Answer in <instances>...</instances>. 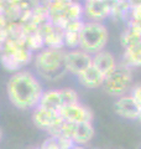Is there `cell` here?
<instances>
[{
	"label": "cell",
	"mask_w": 141,
	"mask_h": 149,
	"mask_svg": "<svg viewBox=\"0 0 141 149\" xmlns=\"http://www.w3.org/2000/svg\"><path fill=\"white\" fill-rule=\"evenodd\" d=\"M84 1H91V0H84Z\"/></svg>",
	"instance_id": "cell-28"
},
{
	"label": "cell",
	"mask_w": 141,
	"mask_h": 149,
	"mask_svg": "<svg viewBox=\"0 0 141 149\" xmlns=\"http://www.w3.org/2000/svg\"><path fill=\"white\" fill-rule=\"evenodd\" d=\"M138 120L141 123V107H140V112H139V117H138Z\"/></svg>",
	"instance_id": "cell-25"
},
{
	"label": "cell",
	"mask_w": 141,
	"mask_h": 149,
	"mask_svg": "<svg viewBox=\"0 0 141 149\" xmlns=\"http://www.w3.org/2000/svg\"><path fill=\"white\" fill-rule=\"evenodd\" d=\"M108 42L109 30L104 22L84 21V25L79 32V49L93 56L105 50Z\"/></svg>",
	"instance_id": "cell-3"
},
{
	"label": "cell",
	"mask_w": 141,
	"mask_h": 149,
	"mask_svg": "<svg viewBox=\"0 0 141 149\" xmlns=\"http://www.w3.org/2000/svg\"><path fill=\"white\" fill-rule=\"evenodd\" d=\"M110 17L109 0H91L83 3V19L86 21L104 22Z\"/></svg>",
	"instance_id": "cell-8"
},
{
	"label": "cell",
	"mask_w": 141,
	"mask_h": 149,
	"mask_svg": "<svg viewBox=\"0 0 141 149\" xmlns=\"http://www.w3.org/2000/svg\"><path fill=\"white\" fill-rule=\"evenodd\" d=\"M118 63H119V61L116 60L115 56L110 51H106V50H103L100 52L92 56V65L95 68L99 70L104 76H108L109 73L114 71L118 66Z\"/></svg>",
	"instance_id": "cell-12"
},
{
	"label": "cell",
	"mask_w": 141,
	"mask_h": 149,
	"mask_svg": "<svg viewBox=\"0 0 141 149\" xmlns=\"http://www.w3.org/2000/svg\"><path fill=\"white\" fill-rule=\"evenodd\" d=\"M32 149H41V147L40 148H32Z\"/></svg>",
	"instance_id": "cell-27"
},
{
	"label": "cell",
	"mask_w": 141,
	"mask_h": 149,
	"mask_svg": "<svg viewBox=\"0 0 141 149\" xmlns=\"http://www.w3.org/2000/svg\"><path fill=\"white\" fill-rule=\"evenodd\" d=\"M129 95L133 97L134 101L141 107V83H136V85L131 87Z\"/></svg>",
	"instance_id": "cell-20"
},
{
	"label": "cell",
	"mask_w": 141,
	"mask_h": 149,
	"mask_svg": "<svg viewBox=\"0 0 141 149\" xmlns=\"http://www.w3.org/2000/svg\"><path fill=\"white\" fill-rule=\"evenodd\" d=\"M25 44L32 52H37L45 47V41H44V36H42L39 31L32 32L25 36Z\"/></svg>",
	"instance_id": "cell-17"
},
{
	"label": "cell",
	"mask_w": 141,
	"mask_h": 149,
	"mask_svg": "<svg viewBox=\"0 0 141 149\" xmlns=\"http://www.w3.org/2000/svg\"><path fill=\"white\" fill-rule=\"evenodd\" d=\"M32 60H34V52L27 46H24V47L9 54L0 52V62L10 72L20 71L30 62H32Z\"/></svg>",
	"instance_id": "cell-6"
},
{
	"label": "cell",
	"mask_w": 141,
	"mask_h": 149,
	"mask_svg": "<svg viewBox=\"0 0 141 149\" xmlns=\"http://www.w3.org/2000/svg\"><path fill=\"white\" fill-rule=\"evenodd\" d=\"M63 47H64V50L79 49V32L64 31V36H63Z\"/></svg>",
	"instance_id": "cell-18"
},
{
	"label": "cell",
	"mask_w": 141,
	"mask_h": 149,
	"mask_svg": "<svg viewBox=\"0 0 141 149\" xmlns=\"http://www.w3.org/2000/svg\"><path fill=\"white\" fill-rule=\"evenodd\" d=\"M32 122L37 128L45 130L50 136H55L63 119L59 116V112L46 109L37 106L35 109H32Z\"/></svg>",
	"instance_id": "cell-5"
},
{
	"label": "cell",
	"mask_w": 141,
	"mask_h": 149,
	"mask_svg": "<svg viewBox=\"0 0 141 149\" xmlns=\"http://www.w3.org/2000/svg\"><path fill=\"white\" fill-rule=\"evenodd\" d=\"M44 91L40 77L26 70L14 72L6 83L9 101L21 111L35 109L40 103Z\"/></svg>",
	"instance_id": "cell-1"
},
{
	"label": "cell",
	"mask_w": 141,
	"mask_h": 149,
	"mask_svg": "<svg viewBox=\"0 0 141 149\" xmlns=\"http://www.w3.org/2000/svg\"><path fill=\"white\" fill-rule=\"evenodd\" d=\"M120 61L130 68L141 67V41L136 45L124 49V54Z\"/></svg>",
	"instance_id": "cell-16"
},
{
	"label": "cell",
	"mask_w": 141,
	"mask_h": 149,
	"mask_svg": "<svg viewBox=\"0 0 141 149\" xmlns=\"http://www.w3.org/2000/svg\"><path fill=\"white\" fill-rule=\"evenodd\" d=\"M94 134H95V130H94L92 122L73 124L72 141L76 146H81V147L87 146V144L91 143Z\"/></svg>",
	"instance_id": "cell-13"
},
{
	"label": "cell",
	"mask_w": 141,
	"mask_h": 149,
	"mask_svg": "<svg viewBox=\"0 0 141 149\" xmlns=\"http://www.w3.org/2000/svg\"><path fill=\"white\" fill-rule=\"evenodd\" d=\"M0 139H1V130H0Z\"/></svg>",
	"instance_id": "cell-26"
},
{
	"label": "cell",
	"mask_w": 141,
	"mask_h": 149,
	"mask_svg": "<svg viewBox=\"0 0 141 149\" xmlns=\"http://www.w3.org/2000/svg\"><path fill=\"white\" fill-rule=\"evenodd\" d=\"M141 41V25L134 21L126 22V27L120 35V44L124 49L136 45Z\"/></svg>",
	"instance_id": "cell-15"
},
{
	"label": "cell",
	"mask_w": 141,
	"mask_h": 149,
	"mask_svg": "<svg viewBox=\"0 0 141 149\" xmlns=\"http://www.w3.org/2000/svg\"><path fill=\"white\" fill-rule=\"evenodd\" d=\"M128 1H129V0H128Z\"/></svg>",
	"instance_id": "cell-29"
},
{
	"label": "cell",
	"mask_w": 141,
	"mask_h": 149,
	"mask_svg": "<svg viewBox=\"0 0 141 149\" xmlns=\"http://www.w3.org/2000/svg\"><path fill=\"white\" fill-rule=\"evenodd\" d=\"M61 93H62V98H63V102H64V106L79 102L78 92L74 90V88H68V87L67 88H61Z\"/></svg>",
	"instance_id": "cell-19"
},
{
	"label": "cell",
	"mask_w": 141,
	"mask_h": 149,
	"mask_svg": "<svg viewBox=\"0 0 141 149\" xmlns=\"http://www.w3.org/2000/svg\"><path fill=\"white\" fill-rule=\"evenodd\" d=\"M114 111L119 117L129 120H138L140 106L134 101L129 93L118 97L114 102Z\"/></svg>",
	"instance_id": "cell-10"
},
{
	"label": "cell",
	"mask_w": 141,
	"mask_h": 149,
	"mask_svg": "<svg viewBox=\"0 0 141 149\" xmlns=\"http://www.w3.org/2000/svg\"><path fill=\"white\" fill-rule=\"evenodd\" d=\"M64 49L44 47L34 55V68L36 74L47 82H57L67 74L64 66Z\"/></svg>",
	"instance_id": "cell-2"
},
{
	"label": "cell",
	"mask_w": 141,
	"mask_h": 149,
	"mask_svg": "<svg viewBox=\"0 0 141 149\" xmlns=\"http://www.w3.org/2000/svg\"><path fill=\"white\" fill-rule=\"evenodd\" d=\"M69 149H84V147H81V146H76V144H74V146H73L72 148H69Z\"/></svg>",
	"instance_id": "cell-24"
},
{
	"label": "cell",
	"mask_w": 141,
	"mask_h": 149,
	"mask_svg": "<svg viewBox=\"0 0 141 149\" xmlns=\"http://www.w3.org/2000/svg\"><path fill=\"white\" fill-rule=\"evenodd\" d=\"M133 86H134L133 68L128 67L125 63L119 61L114 71L109 73L108 76H105L102 88L108 95L118 98L120 96L128 95Z\"/></svg>",
	"instance_id": "cell-4"
},
{
	"label": "cell",
	"mask_w": 141,
	"mask_h": 149,
	"mask_svg": "<svg viewBox=\"0 0 141 149\" xmlns=\"http://www.w3.org/2000/svg\"><path fill=\"white\" fill-rule=\"evenodd\" d=\"M92 65V55H89L82 49L66 50L64 54V66L66 71L69 74L78 76L84 70Z\"/></svg>",
	"instance_id": "cell-7"
},
{
	"label": "cell",
	"mask_w": 141,
	"mask_h": 149,
	"mask_svg": "<svg viewBox=\"0 0 141 149\" xmlns=\"http://www.w3.org/2000/svg\"><path fill=\"white\" fill-rule=\"evenodd\" d=\"M77 80L79 85L84 88H87V90H97V88L103 87L105 76L98 68H95L93 65H91L82 73L78 74Z\"/></svg>",
	"instance_id": "cell-11"
},
{
	"label": "cell",
	"mask_w": 141,
	"mask_h": 149,
	"mask_svg": "<svg viewBox=\"0 0 141 149\" xmlns=\"http://www.w3.org/2000/svg\"><path fill=\"white\" fill-rule=\"evenodd\" d=\"M41 149H61V148L57 143V139L52 136H50L41 146Z\"/></svg>",
	"instance_id": "cell-21"
},
{
	"label": "cell",
	"mask_w": 141,
	"mask_h": 149,
	"mask_svg": "<svg viewBox=\"0 0 141 149\" xmlns=\"http://www.w3.org/2000/svg\"><path fill=\"white\" fill-rule=\"evenodd\" d=\"M59 116L62 117L64 122L74 123V124L88 123L93 120V112L87 106L82 104L81 102L63 106L59 109Z\"/></svg>",
	"instance_id": "cell-9"
},
{
	"label": "cell",
	"mask_w": 141,
	"mask_h": 149,
	"mask_svg": "<svg viewBox=\"0 0 141 149\" xmlns=\"http://www.w3.org/2000/svg\"><path fill=\"white\" fill-rule=\"evenodd\" d=\"M39 106L42 107V108H46V109L59 112V109L64 106L62 93H61V88H52V90L44 91Z\"/></svg>",
	"instance_id": "cell-14"
},
{
	"label": "cell",
	"mask_w": 141,
	"mask_h": 149,
	"mask_svg": "<svg viewBox=\"0 0 141 149\" xmlns=\"http://www.w3.org/2000/svg\"><path fill=\"white\" fill-rule=\"evenodd\" d=\"M130 5L131 6H138V5H141V0H129Z\"/></svg>",
	"instance_id": "cell-22"
},
{
	"label": "cell",
	"mask_w": 141,
	"mask_h": 149,
	"mask_svg": "<svg viewBox=\"0 0 141 149\" xmlns=\"http://www.w3.org/2000/svg\"><path fill=\"white\" fill-rule=\"evenodd\" d=\"M4 40H5V35H4L3 30H0V49H1V45L4 42Z\"/></svg>",
	"instance_id": "cell-23"
}]
</instances>
